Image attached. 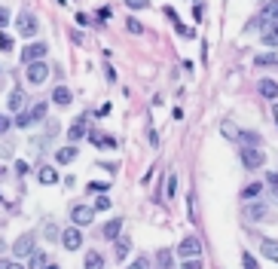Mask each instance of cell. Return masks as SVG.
Wrapping results in <instances>:
<instances>
[{
	"label": "cell",
	"instance_id": "8992f818",
	"mask_svg": "<svg viewBox=\"0 0 278 269\" xmlns=\"http://www.w3.org/2000/svg\"><path fill=\"white\" fill-rule=\"evenodd\" d=\"M70 220H73V226H89L95 220V208L92 205H73L70 208Z\"/></svg>",
	"mask_w": 278,
	"mask_h": 269
},
{
	"label": "cell",
	"instance_id": "b9f144b4",
	"mask_svg": "<svg viewBox=\"0 0 278 269\" xmlns=\"http://www.w3.org/2000/svg\"><path fill=\"white\" fill-rule=\"evenodd\" d=\"M174 193H177V174L171 171L168 174V196H174Z\"/></svg>",
	"mask_w": 278,
	"mask_h": 269
},
{
	"label": "cell",
	"instance_id": "5bb4252c",
	"mask_svg": "<svg viewBox=\"0 0 278 269\" xmlns=\"http://www.w3.org/2000/svg\"><path fill=\"white\" fill-rule=\"evenodd\" d=\"M260 254H263L266 260L278 263V242H275V239H263V242H260Z\"/></svg>",
	"mask_w": 278,
	"mask_h": 269
},
{
	"label": "cell",
	"instance_id": "5b68a950",
	"mask_svg": "<svg viewBox=\"0 0 278 269\" xmlns=\"http://www.w3.org/2000/svg\"><path fill=\"white\" fill-rule=\"evenodd\" d=\"M263 162H266V156H263L260 147H245V150H242V165H245V168L257 171V168H263Z\"/></svg>",
	"mask_w": 278,
	"mask_h": 269
},
{
	"label": "cell",
	"instance_id": "cb8c5ba5",
	"mask_svg": "<svg viewBox=\"0 0 278 269\" xmlns=\"http://www.w3.org/2000/svg\"><path fill=\"white\" fill-rule=\"evenodd\" d=\"M86 269H104L101 251H89V254H86Z\"/></svg>",
	"mask_w": 278,
	"mask_h": 269
},
{
	"label": "cell",
	"instance_id": "44dd1931",
	"mask_svg": "<svg viewBox=\"0 0 278 269\" xmlns=\"http://www.w3.org/2000/svg\"><path fill=\"white\" fill-rule=\"evenodd\" d=\"M43 239H49V242H58L61 239V229L55 226V220H46L43 223Z\"/></svg>",
	"mask_w": 278,
	"mask_h": 269
},
{
	"label": "cell",
	"instance_id": "f907efd6",
	"mask_svg": "<svg viewBox=\"0 0 278 269\" xmlns=\"http://www.w3.org/2000/svg\"><path fill=\"white\" fill-rule=\"evenodd\" d=\"M0 269H7V260H0Z\"/></svg>",
	"mask_w": 278,
	"mask_h": 269
},
{
	"label": "cell",
	"instance_id": "3957f363",
	"mask_svg": "<svg viewBox=\"0 0 278 269\" xmlns=\"http://www.w3.org/2000/svg\"><path fill=\"white\" fill-rule=\"evenodd\" d=\"M177 257H183V260L202 257V242H199V236H187V239L177 245Z\"/></svg>",
	"mask_w": 278,
	"mask_h": 269
},
{
	"label": "cell",
	"instance_id": "6da1fadb",
	"mask_svg": "<svg viewBox=\"0 0 278 269\" xmlns=\"http://www.w3.org/2000/svg\"><path fill=\"white\" fill-rule=\"evenodd\" d=\"M25 76H28V83H31V86L46 83V76H49V64H46V61H31V64H25Z\"/></svg>",
	"mask_w": 278,
	"mask_h": 269
},
{
	"label": "cell",
	"instance_id": "2e32d148",
	"mask_svg": "<svg viewBox=\"0 0 278 269\" xmlns=\"http://www.w3.org/2000/svg\"><path fill=\"white\" fill-rule=\"evenodd\" d=\"M113 242H116V248H113V251H116V260H126L129 251H132V239H129V236H119V239H113Z\"/></svg>",
	"mask_w": 278,
	"mask_h": 269
},
{
	"label": "cell",
	"instance_id": "c3c4849f",
	"mask_svg": "<svg viewBox=\"0 0 278 269\" xmlns=\"http://www.w3.org/2000/svg\"><path fill=\"white\" fill-rule=\"evenodd\" d=\"M272 120H275V126H278V104L272 107Z\"/></svg>",
	"mask_w": 278,
	"mask_h": 269
},
{
	"label": "cell",
	"instance_id": "60d3db41",
	"mask_svg": "<svg viewBox=\"0 0 278 269\" xmlns=\"http://www.w3.org/2000/svg\"><path fill=\"white\" fill-rule=\"evenodd\" d=\"M183 269H202V257H193V260H183Z\"/></svg>",
	"mask_w": 278,
	"mask_h": 269
},
{
	"label": "cell",
	"instance_id": "7dc6e473",
	"mask_svg": "<svg viewBox=\"0 0 278 269\" xmlns=\"http://www.w3.org/2000/svg\"><path fill=\"white\" fill-rule=\"evenodd\" d=\"M7 269H25L22 263H13V260H7Z\"/></svg>",
	"mask_w": 278,
	"mask_h": 269
},
{
	"label": "cell",
	"instance_id": "bcb514c9",
	"mask_svg": "<svg viewBox=\"0 0 278 269\" xmlns=\"http://www.w3.org/2000/svg\"><path fill=\"white\" fill-rule=\"evenodd\" d=\"M16 171L19 174H28V162H16Z\"/></svg>",
	"mask_w": 278,
	"mask_h": 269
},
{
	"label": "cell",
	"instance_id": "9a60e30c",
	"mask_svg": "<svg viewBox=\"0 0 278 269\" xmlns=\"http://www.w3.org/2000/svg\"><path fill=\"white\" fill-rule=\"evenodd\" d=\"M79 156V153H76V144H67V147H61L58 153H55V159L61 162V165H67V162H73Z\"/></svg>",
	"mask_w": 278,
	"mask_h": 269
},
{
	"label": "cell",
	"instance_id": "ba28073f",
	"mask_svg": "<svg viewBox=\"0 0 278 269\" xmlns=\"http://www.w3.org/2000/svg\"><path fill=\"white\" fill-rule=\"evenodd\" d=\"M260 40H263V46L278 49V22H263L260 25Z\"/></svg>",
	"mask_w": 278,
	"mask_h": 269
},
{
	"label": "cell",
	"instance_id": "484cf974",
	"mask_svg": "<svg viewBox=\"0 0 278 269\" xmlns=\"http://www.w3.org/2000/svg\"><path fill=\"white\" fill-rule=\"evenodd\" d=\"M46 110H49V107H46V101H40V104H34V107H31V120H34V123H40V120H46Z\"/></svg>",
	"mask_w": 278,
	"mask_h": 269
},
{
	"label": "cell",
	"instance_id": "277c9868",
	"mask_svg": "<svg viewBox=\"0 0 278 269\" xmlns=\"http://www.w3.org/2000/svg\"><path fill=\"white\" fill-rule=\"evenodd\" d=\"M46 52H49V46H46L43 40L28 43V46L22 49V61H25V64H31V61H43V58H46Z\"/></svg>",
	"mask_w": 278,
	"mask_h": 269
},
{
	"label": "cell",
	"instance_id": "d6986e66",
	"mask_svg": "<svg viewBox=\"0 0 278 269\" xmlns=\"http://www.w3.org/2000/svg\"><path fill=\"white\" fill-rule=\"evenodd\" d=\"M257 89H260V95H263V98H272V101L278 98V83H275V80H260V83H257Z\"/></svg>",
	"mask_w": 278,
	"mask_h": 269
},
{
	"label": "cell",
	"instance_id": "7402d4cb",
	"mask_svg": "<svg viewBox=\"0 0 278 269\" xmlns=\"http://www.w3.org/2000/svg\"><path fill=\"white\" fill-rule=\"evenodd\" d=\"M260 193H263V184H260V181H251V184L242 190V199H257Z\"/></svg>",
	"mask_w": 278,
	"mask_h": 269
},
{
	"label": "cell",
	"instance_id": "7bdbcfd3",
	"mask_svg": "<svg viewBox=\"0 0 278 269\" xmlns=\"http://www.w3.org/2000/svg\"><path fill=\"white\" fill-rule=\"evenodd\" d=\"M10 25V10H4V7H0V31H4Z\"/></svg>",
	"mask_w": 278,
	"mask_h": 269
},
{
	"label": "cell",
	"instance_id": "7c38bea8",
	"mask_svg": "<svg viewBox=\"0 0 278 269\" xmlns=\"http://www.w3.org/2000/svg\"><path fill=\"white\" fill-rule=\"evenodd\" d=\"M25 104H28V95H25V89H13V92H10V101H7V107H10L13 113H19V110H25Z\"/></svg>",
	"mask_w": 278,
	"mask_h": 269
},
{
	"label": "cell",
	"instance_id": "836d02e7",
	"mask_svg": "<svg viewBox=\"0 0 278 269\" xmlns=\"http://www.w3.org/2000/svg\"><path fill=\"white\" fill-rule=\"evenodd\" d=\"M242 266H245V269H260V263H257V260H254L251 254H248V251L242 254Z\"/></svg>",
	"mask_w": 278,
	"mask_h": 269
},
{
	"label": "cell",
	"instance_id": "30bf717a",
	"mask_svg": "<svg viewBox=\"0 0 278 269\" xmlns=\"http://www.w3.org/2000/svg\"><path fill=\"white\" fill-rule=\"evenodd\" d=\"M119 229H123V220H119V217H113V220H107L104 226H101V239L104 242H113V239H119Z\"/></svg>",
	"mask_w": 278,
	"mask_h": 269
},
{
	"label": "cell",
	"instance_id": "e575fe53",
	"mask_svg": "<svg viewBox=\"0 0 278 269\" xmlns=\"http://www.w3.org/2000/svg\"><path fill=\"white\" fill-rule=\"evenodd\" d=\"M126 269H150V257H138L135 263H129Z\"/></svg>",
	"mask_w": 278,
	"mask_h": 269
},
{
	"label": "cell",
	"instance_id": "74e56055",
	"mask_svg": "<svg viewBox=\"0 0 278 269\" xmlns=\"http://www.w3.org/2000/svg\"><path fill=\"white\" fill-rule=\"evenodd\" d=\"M126 7H129V10H147L150 0H126Z\"/></svg>",
	"mask_w": 278,
	"mask_h": 269
},
{
	"label": "cell",
	"instance_id": "4316f807",
	"mask_svg": "<svg viewBox=\"0 0 278 269\" xmlns=\"http://www.w3.org/2000/svg\"><path fill=\"white\" fill-rule=\"evenodd\" d=\"M31 123H34V120H31V110H28V107L16 113V126H19V129H28Z\"/></svg>",
	"mask_w": 278,
	"mask_h": 269
},
{
	"label": "cell",
	"instance_id": "e0dca14e",
	"mask_svg": "<svg viewBox=\"0 0 278 269\" xmlns=\"http://www.w3.org/2000/svg\"><path fill=\"white\" fill-rule=\"evenodd\" d=\"M70 98H73V95H70V89H67V86H55V89H52V101H55L58 107H67V104H70Z\"/></svg>",
	"mask_w": 278,
	"mask_h": 269
},
{
	"label": "cell",
	"instance_id": "603a6c76",
	"mask_svg": "<svg viewBox=\"0 0 278 269\" xmlns=\"http://www.w3.org/2000/svg\"><path fill=\"white\" fill-rule=\"evenodd\" d=\"M86 135H89V141H92L95 147H113V144H116L113 138H104V135H101V132H95V129H92V132H86Z\"/></svg>",
	"mask_w": 278,
	"mask_h": 269
},
{
	"label": "cell",
	"instance_id": "4dcf8cb0",
	"mask_svg": "<svg viewBox=\"0 0 278 269\" xmlns=\"http://www.w3.org/2000/svg\"><path fill=\"white\" fill-rule=\"evenodd\" d=\"M156 263L162 266V269H171V251H159L156 254Z\"/></svg>",
	"mask_w": 278,
	"mask_h": 269
},
{
	"label": "cell",
	"instance_id": "ab89813d",
	"mask_svg": "<svg viewBox=\"0 0 278 269\" xmlns=\"http://www.w3.org/2000/svg\"><path fill=\"white\" fill-rule=\"evenodd\" d=\"M223 138H238V129L232 123H223Z\"/></svg>",
	"mask_w": 278,
	"mask_h": 269
},
{
	"label": "cell",
	"instance_id": "f546056e",
	"mask_svg": "<svg viewBox=\"0 0 278 269\" xmlns=\"http://www.w3.org/2000/svg\"><path fill=\"white\" fill-rule=\"evenodd\" d=\"M95 211H107V208H113L110 205V199H107V193H98V199H95V205H92Z\"/></svg>",
	"mask_w": 278,
	"mask_h": 269
},
{
	"label": "cell",
	"instance_id": "52a82bcc",
	"mask_svg": "<svg viewBox=\"0 0 278 269\" xmlns=\"http://www.w3.org/2000/svg\"><path fill=\"white\" fill-rule=\"evenodd\" d=\"M61 245H64L67 251H79V248H83V233H79V226L61 229Z\"/></svg>",
	"mask_w": 278,
	"mask_h": 269
},
{
	"label": "cell",
	"instance_id": "d4e9b609",
	"mask_svg": "<svg viewBox=\"0 0 278 269\" xmlns=\"http://www.w3.org/2000/svg\"><path fill=\"white\" fill-rule=\"evenodd\" d=\"M263 22H278V0H269L263 7Z\"/></svg>",
	"mask_w": 278,
	"mask_h": 269
},
{
	"label": "cell",
	"instance_id": "1f68e13d",
	"mask_svg": "<svg viewBox=\"0 0 278 269\" xmlns=\"http://www.w3.org/2000/svg\"><path fill=\"white\" fill-rule=\"evenodd\" d=\"M0 52H13V37L0 31Z\"/></svg>",
	"mask_w": 278,
	"mask_h": 269
},
{
	"label": "cell",
	"instance_id": "83f0119b",
	"mask_svg": "<svg viewBox=\"0 0 278 269\" xmlns=\"http://www.w3.org/2000/svg\"><path fill=\"white\" fill-rule=\"evenodd\" d=\"M238 138L245 141V147H260V135L257 132H238Z\"/></svg>",
	"mask_w": 278,
	"mask_h": 269
},
{
	"label": "cell",
	"instance_id": "ffe728a7",
	"mask_svg": "<svg viewBox=\"0 0 278 269\" xmlns=\"http://www.w3.org/2000/svg\"><path fill=\"white\" fill-rule=\"evenodd\" d=\"M245 214H248L251 220H260V217H266V214H269V208H266L263 202H251V205L245 208Z\"/></svg>",
	"mask_w": 278,
	"mask_h": 269
},
{
	"label": "cell",
	"instance_id": "f1b7e54d",
	"mask_svg": "<svg viewBox=\"0 0 278 269\" xmlns=\"http://www.w3.org/2000/svg\"><path fill=\"white\" fill-rule=\"evenodd\" d=\"M254 64H260V67H269V64H278V55H275V52H266V55H257V58H254Z\"/></svg>",
	"mask_w": 278,
	"mask_h": 269
},
{
	"label": "cell",
	"instance_id": "8fae6325",
	"mask_svg": "<svg viewBox=\"0 0 278 269\" xmlns=\"http://www.w3.org/2000/svg\"><path fill=\"white\" fill-rule=\"evenodd\" d=\"M86 132H89V126H86V117H79V120H73V126L67 129V141H70V144L83 141V138H86Z\"/></svg>",
	"mask_w": 278,
	"mask_h": 269
},
{
	"label": "cell",
	"instance_id": "681fc988",
	"mask_svg": "<svg viewBox=\"0 0 278 269\" xmlns=\"http://www.w3.org/2000/svg\"><path fill=\"white\" fill-rule=\"evenodd\" d=\"M43 269H61V266H58V263H46Z\"/></svg>",
	"mask_w": 278,
	"mask_h": 269
},
{
	"label": "cell",
	"instance_id": "8d00e7d4",
	"mask_svg": "<svg viewBox=\"0 0 278 269\" xmlns=\"http://www.w3.org/2000/svg\"><path fill=\"white\" fill-rule=\"evenodd\" d=\"M10 129H13V120L7 117V113H0V135H7Z\"/></svg>",
	"mask_w": 278,
	"mask_h": 269
},
{
	"label": "cell",
	"instance_id": "d590c367",
	"mask_svg": "<svg viewBox=\"0 0 278 269\" xmlns=\"http://www.w3.org/2000/svg\"><path fill=\"white\" fill-rule=\"evenodd\" d=\"M107 187H110L107 181H92V184H89V190H92V193H107Z\"/></svg>",
	"mask_w": 278,
	"mask_h": 269
},
{
	"label": "cell",
	"instance_id": "ee69618b",
	"mask_svg": "<svg viewBox=\"0 0 278 269\" xmlns=\"http://www.w3.org/2000/svg\"><path fill=\"white\" fill-rule=\"evenodd\" d=\"M193 19H196V22H202V4H196V10H193Z\"/></svg>",
	"mask_w": 278,
	"mask_h": 269
},
{
	"label": "cell",
	"instance_id": "7a4b0ae2",
	"mask_svg": "<svg viewBox=\"0 0 278 269\" xmlns=\"http://www.w3.org/2000/svg\"><path fill=\"white\" fill-rule=\"evenodd\" d=\"M16 28H19V34H22V37H37L40 22H37V16H34V13H19Z\"/></svg>",
	"mask_w": 278,
	"mask_h": 269
},
{
	"label": "cell",
	"instance_id": "d6a6232c",
	"mask_svg": "<svg viewBox=\"0 0 278 269\" xmlns=\"http://www.w3.org/2000/svg\"><path fill=\"white\" fill-rule=\"evenodd\" d=\"M266 184H269V190H272V199H278V171H272V174L266 177Z\"/></svg>",
	"mask_w": 278,
	"mask_h": 269
},
{
	"label": "cell",
	"instance_id": "4fadbf2b",
	"mask_svg": "<svg viewBox=\"0 0 278 269\" xmlns=\"http://www.w3.org/2000/svg\"><path fill=\"white\" fill-rule=\"evenodd\" d=\"M37 181L43 184V187H52V184H58V171H55L52 165H40V171H37Z\"/></svg>",
	"mask_w": 278,
	"mask_h": 269
},
{
	"label": "cell",
	"instance_id": "9c48e42d",
	"mask_svg": "<svg viewBox=\"0 0 278 269\" xmlns=\"http://www.w3.org/2000/svg\"><path fill=\"white\" fill-rule=\"evenodd\" d=\"M31 251H34V233H22L16 239V245H13V254L16 257H28Z\"/></svg>",
	"mask_w": 278,
	"mask_h": 269
},
{
	"label": "cell",
	"instance_id": "f35d334b",
	"mask_svg": "<svg viewBox=\"0 0 278 269\" xmlns=\"http://www.w3.org/2000/svg\"><path fill=\"white\" fill-rule=\"evenodd\" d=\"M126 28H129L132 34H144V25H141L138 19H129V22H126Z\"/></svg>",
	"mask_w": 278,
	"mask_h": 269
},
{
	"label": "cell",
	"instance_id": "f6af8a7d",
	"mask_svg": "<svg viewBox=\"0 0 278 269\" xmlns=\"http://www.w3.org/2000/svg\"><path fill=\"white\" fill-rule=\"evenodd\" d=\"M98 19H110V7H101L98 10Z\"/></svg>",
	"mask_w": 278,
	"mask_h": 269
},
{
	"label": "cell",
	"instance_id": "ac0fdd59",
	"mask_svg": "<svg viewBox=\"0 0 278 269\" xmlns=\"http://www.w3.org/2000/svg\"><path fill=\"white\" fill-rule=\"evenodd\" d=\"M46 263H49V257H46L43 251H37V248H34V251L28 254V269H43Z\"/></svg>",
	"mask_w": 278,
	"mask_h": 269
}]
</instances>
